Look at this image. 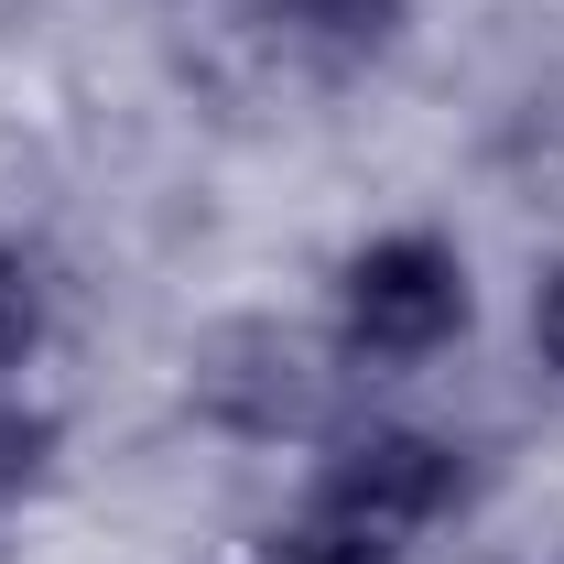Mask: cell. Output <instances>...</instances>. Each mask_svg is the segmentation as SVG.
Segmentation results:
<instances>
[{
  "instance_id": "6",
  "label": "cell",
  "mask_w": 564,
  "mask_h": 564,
  "mask_svg": "<svg viewBox=\"0 0 564 564\" xmlns=\"http://www.w3.org/2000/svg\"><path fill=\"white\" fill-rule=\"evenodd\" d=\"M261 564H391V543H358V532H337V521H293V532H272V554Z\"/></svg>"
},
{
  "instance_id": "1",
  "label": "cell",
  "mask_w": 564,
  "mask_h": 564,
  "mask_svg": "<svg viewBox=\"0 0 564 564\" xmlns=\"http://www.w3.org/2000/svg\"><path fill=\"white\" fill-rule=\"evenodd\" d=\"M456 326H467V261L434 228H391V239L348 250V272H337V358H358V369H413Z\"/></svg>"
},
{
  "instance_id": "7",
  "label": "cell",
  "mask_w": 564,
  "mask_h": 564,
  "mask_svg": "<svg viewBox=\"0 0 564 564\" xmlns=\"http://www.w3.org/2000/svg\"><path fill=\"white\" fill-rule=\"evenodd\" d=\"M532 348H543V369L564 380V261L532 282Z\"/></svg>"
},
{
  "instance_id": "2",
  "label": "cell",
  "mask_w": 564,
  "mask_h": 564,
  "mask_svg": "<svg viewBox=\"0 0 564 564\" xmlns=\"http://www.w3.org/2000/svg\"><path fill=\"white\" fill-rule=\"evenodd\" d=\"M456 499H467V456L445 434H423V423H358L315 467V521H337L358 543H391V554L413 532H434Z\"/></svg>"
},
{
  "instance_id": "5",
  "label": "cell",
  "mask_w": 564,
  "mask_h": 564,
  "mask_svg": "<svg viewBox=\"0 0 564 564\" xmlns=\"http://www.w3.org/2000/svg\"><path fill=\"white\" fill-rule=\"evenodd\" d=\"M44 315H55V304H44V272H33L22 250H0V380H11V369H33Z\"/></svg>"
},
{
  "instance_id": "4",
  "label": "cell",
  "mask_w": 564,
  "mask_h": 564,
  "mask_svg": "<svg viewBox=\"0 0 564 564\" xmlns=\"http://www.w3.org/2000/svg\"><path fill=\"white\" fill-rule=\"evenodd\" d=\"M272 22L293 44H315V55H369L402 22V0H272Z\"/></svg>"
},
{
  "instance_id": "3",
  "label": "cell",
  "mask_w": 564,
  "mask_h": 564,
  "mask_svg": "<svg viewBox=\"0 0 564 564\" xmlns=\"http://www.w3.org/2000/svg\"><path fill=\"white\" fill-rule=\"evenodd\" d=\"M185 391L217 434H250V445H282V434H315L326 402H337V369L326 348H304L293 326H217L185 358Z\"/></svg>"
},
{
  "instance_id": "8",
  "label": "cell",
  "mask_w": 564,
  "mask_h": 564,
  "mask_svg": "<svg viewBox=\"0 0 564 564\" xmlns=\"http://www.w3.org/2000/svg\"><path fill=\"white\" fill-rule=\"evenodd\" d=\"M33 456H44V423L0 413V489H22V478H33Z\"/></svg>"
}]
</instances>
